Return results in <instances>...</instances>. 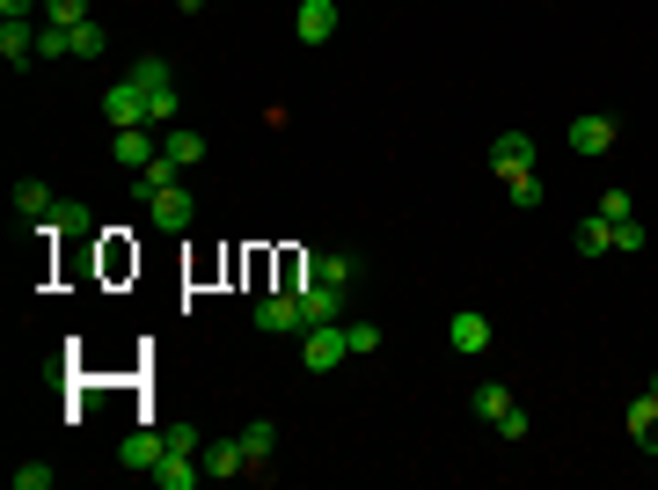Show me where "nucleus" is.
<instances>
[{
    "instance_id": "1a4fd4ad",
    "label": "nucleus",
    "mask_w": 658,
    "mask_h": 490,
    "mask_svg": "<svg viewBox=\"0 0 658 490\" xmlns=\"http://www.w3.org/2000/svg\"><path fill=\"white\" fill-rule=\"evenodd\" d=\"M183 176H191V169H183L176 154H154L146 169H132V191H140V198H161L169 183H183Z\"/></svg>"
},
{
    "instance_id": "c85d7f7f",
    "label": "nucleus",
    "mask_w": 658,
    "mask_h": 490,
    "mask_svg": "<svg viewBox=\"0 0 658 490\" xmlns=\"http://www.w3.org/2000/svg\"><path fill=\"white\" fill-rule=\"evenodd\" d=\"M505 191H512V205H519V213H535V205H541V183H535V176H512Z\"/></svg>"
},
{
    "instance_id": "2eb2a0df",
    "label": "nucleus",
    "mask_w": 658,
    "mask_h": 490,
    "mask_svg": "<svg viewBox=\"0 0 658 490\" xmlns=\"http://www.w3.org/2000/svg\"><path fill=\"white\" fill-rule=\"evenodd\" d=\"M630 440L644 446V454H658V395H651V389L630 403Z\"/></svg>"
},
{
    "instance_id": "a878e982",
    "label": "nucleus",
    "mask_w": 658,
    "mask_h": 490,
    "mask_svg": "<svg viewBox=\"0 0 658 490\" xmlns=\"http://www.w3.org/2000/svg\"><path fill=\"white\" fill-rule=\"evenodd\" d=\"M103 45H110L103 23H73V59H103Z\"/></svg>"
},
{
    "instance_id": "0eeeda50",
    "label": "nucleus",
    "mask_w": 658,
    "mask_h": 490,
    "mask_svg": "<svg viewBox=\"0 0 658 490\" xmlns=\"http://www.w3.org/2000/svg\"><path fill=\"white\" fill-rule=\"evenodd\" d=\"M161 454H169V432H124V440H118V462L132 468V476H154Z\"/></svg>"
},
{
    "instance_id": "7ed1b4c3",
    "label": "nucleus",
    "mask_w": 658,
    "mask_h": 490,
    "mask_svg": "<svg viewBox=\"0 0 658 490\" xmlns=\"http://www.w3.org/2000/svg\"><path fill=\"white\" fill-rule=\"evenodd\" d=\"M256 330H264V337H292V330H308V315H300V294H292V286L264 294V300H256Z\"/></svg>"
},
{
    "instance_id": "9b49d317",
    "label": "nucleus",
    "mask_w": 658,
    "mask_h": 490,
    "mask_svg": "<svg viewBox=\"0 0 658 490\" xmlns=\"http://www.w3.org/2000/svg\"><path fill=\"white\" fill-rule=\"evenodd\" d=\"M198 476H205V462H198V454H183V446H169V454L154 462V483H161V490H191Z\"/></svg>"
},
{
    "instance_id": "4468645a",
    "label": "nucleus",
    "mask_w": 658,
    "mask_h": 490,
    "mask_svg": "<svg viewBox=\"0 0 658 490\" xmlns=\"http://www.w3.org/2000/svg\"><path fill=\"white\" fill-rule=\"evenodd\" d=\"M446 344H454V351H490V322L476 315V308H462V315L446 322Z\"/></svg>"
},
{
    "instance_id": "aec40b11",
    "label": "nucleus",
    "mask_w": 658,
    "mask_h": 490,
    "mask_svg": "<svg viewBox=\"0 0 658 490\" xmlns=\"http://www.w3.org/2000/svg\"><path fill=\"white\" fill-rule=\"evenodd\" d=\"M15 213H23V220H37V227H45L51 213H59V198H51V183H23V191H15Z\"/></svg>"
},
{
    "instance_id": "9d476101",
    "label": "nucleus",
    "mask_w": 658,
    "mask_h": 490,
    "mask_svg": "<svg viewBox=\"0 0 658 490\" xmlns=\"http://www.w3.org/2000/svg\"><path fill=\"white\" fill-rule=\"evenodd\" d=\"M563 140H571V154H585V162H593V154L614 147V118H571V132H563Z\"/></svg>"
},
{
    "instance_id": "dca6fc26",
    "label": "nucleus",
    "mask_w": 658,
    "mask_h": 490,
    "mask_svg": "<svg viewBox=\"0 0 658 490\" xmlns=\"http://www.w3.org/2000/svg\"><path fill=\"white\" fill-rule=\"evenodd\" d=\"M45 235H73V242H81V235H96V213H88L81 198H59V213L45 220Z\"/></svg>"
},
{
    "instance_id": "2f4dec72",
    "label": "nucleus",
    "mask_w": 658,
    "mask_h": 490,
    "mask_svg": "<svg viewBox=\"0 0 658 490\" xmlns=\"http://www.w3.org/2000/svg\"><path fill=\"white\" fill-rule=\"evenodd\" d=\"M344 337H351V351H381V330L373 322H344Z\"/></svg>"
},
{
    "instance_id": "5701e85b",
    "label": "nucleus",
    "mask_w": 658,
    "mask_h": 490,
    "mask_svg": "<svg viewBox=\"0 0 658 490\" xmlns=\"http://www.w3.org/2000/svg\"><path fill=\"white\" fill-rule=\"evenodd\" d=\"M37 59H73V23H37Z\"/></svg>"
},
{
    "instance_id": "423d86ee",
    "label": "nucleus",
    "mask_w": 658,
    "mask_h": 490,
    "mask_svg": "<svg viewBox=\"0 0 658 490\" xmlns=\"http://www.w3.org/2000/svg\"><path fill=\"white\" fill-rule=\"evenodd\" d=\"M292 294H300V315L308 322H337L344 315V286H330V278H300Z\"/></svg>"
},
{
    "instance_id": "412c9836",
    "label": "nucleus",
    "mask_w": 658,
    "mask_h": 490,
    "mask_svg": "<svg viewBox=\"0 0 658 490\" xmlns=\"http://www.w3.org/2000/svg\"><path fill=\"white\" fill-rule=\"evenodd\" d=\"M235 440H242V454H249V468H256V476H264V462H271V446H278V432H271L264 417H256V425H242V432H235Z\"/></svg>"
},
{
    "instance_id": "f8f14e48",
    "label": "nucleus",
    "mask_w": 658,
    "mask_h": 490,
    "mask_svg": "<svg viewBox=\"0 0 658 490\" xmlns=\"http://www.w3.org/2000/svg\"><path fill=\"white\" fill-rule=\"evenodd\" d=\"M0 59L23 74L29 59H37V23H0Z\"/></svg>"
},
{
    "instance_id": "f704fd0d",
    "label": "nucleus",
    "mask_w": 658,
    "mask_h": 490,
    "mask_svg": "<svg viewBox=\"0 0 658 490\" xmlns=\"http://www.w3.org/2000/svg\"><path fill=\"white\" fill-rule=\"evenodd\" d=\"M651 395H658V373H651Z\"/></svg>"
},
{
    "instance_id": "393cba45",
    "label": "nucleus",
    "mask_w": 658,
    "mask_h": 490,
    "mask_svg": "<svg viewBox=\"0 0 658 490\" xmlns=\"http://www.w3.org/2000/svg\"><path fill=\"white\" fill-rule=\"evenodd\" d=\"M476 410H483L490 425H498V417L512 410V389H505V381H483V389H476Z\"/></svg>"
},
{
    "instance_id": "f03ea898",
    "label": "nucleus",
    "mask_w": 658,
    "mask_h": 490,
    "mask_svg": "<svg viewBox=\"0 0 658 490\" xmlns=\"http://www.w3.org/2000/svg\"><path fill=\"white\" fill-rule=\"evenodd\" d=\"M103 118L118 124V132H132V124H146V132H154V96L124 74V81H110V88H103Z\"/></svg>"
},
{
    "instance_id": "f257e3e1",
    "label": "nucleus",
    "mask_w": 658,
    "mask_h": 490,
    "mask_svg": "<svg viewBox=\"0 0 658 490\" xmlns=\"http://www.w3.org/2000/svg\"><path fill=\"white\" fill-rule=\"evenodd\" d=\"M344 359H351L344 322H308V330H300V367H308V373H337Z\"/></svg>"
},
{
    "instance_id": "20e7f679",
    "label": "nucleus",
    "mask_w": 658,
    "mask_h": 490,
    "mask_svg": "<svg viewBox=\"0 0 658 490\" xmlns=\"http://www.w3.org/2000/svg\"><path fill=\"white\" fill-rule=\"evenodd\" d=\"M490 169L505 176H535V140H527V132H498V140H490Z\"/></svg>"
},
{
    "instance_id": "b1692460",
    "label": "nucleus",
    "mask_w": 658,
    "mask_h": 490,
    "mask_svg": "<svg viewBox=\"0 0 658 490\" xmlns=\"http://www.w3.org/2000/svg\"><path fill=\"white\" fill-rule=\"evenodd\" d=\"M608 249H614V227L600 220V213H593V220L578 227V256H608Z\"/></svg>"
},
{
    "instance_id": "473e14b6",
    "label": "nucleus",
    "mask_w": 658,
    "mask_h": 490,
    "mask_svg": "<svg viewBox=\"0 0 658 490\" xmlns=\"http://www.w3.org/2000/svg\"><path fill=\"white\" fill-rule=\"evenodd\" d=\"M29 15H45V0H0V23H29Z\"/></svg>"
},
{
    "instance_id": "7c9ffc66",
    "label": "nucleus",
    "mask_w": 658,
    "mask_h": 490,
    "mask_svg": "<svg viewBox=\"0 0 658 490\" xmlns=\"http://www.w3.org/2000/svg\"><path fill=\"white\" fill-rule=\"evenodd\" d=\"M498 432H505V440H527V432H535V417H527V410H519V403H512V410L498 417Z\"/></svg>"
},
{
    "instance_id": "bb28decb",
    "label": "nucleus",
    "mask_w": 658,
    "mask_h": 490,
    "mask_svg": "<svg viewBox=\"0 0 658 490\" xmlns=\"http://www.w3.org/2000/svg\"><path fill=\"white\" fill-rule=\"evenodd\" d=\"M600 220H608V227L636 220V205H630V191H600Z\"/></svg>"
},
{
    "instance_id": "6e6552de",
    "label": "nucleus",
    "mask_w": 658,
    "mask_h": 490,
    "mask_svg": "<svg viewBox=\"0 0 658 490\" xmlns=\"http://www.w3.org/2000/svg\"><path fill=\"white\" fill-rule=\"evenodd\" d=\"M146 213H154L161 235H183V227H191V183H169L161 198H146Z\"/></svg>"
},
{
    "instance_id": "c756f323",
    "label": "nucleus",
    "mask_w": 658,
    "mask_h": 490,
    "mask_svg": "<svg viewBox=\"0 0 658 490\" xmlns=\"http://www.w3.org/2000/svg\"><path fill=\"white\" fill-rule=\"evenodd\" d=\"M15 490H51V462H23L15 468Z\"/></svg>"
},
{
    "instance_id": "72a5a7b5",
    "label": "nucleus",
    "mask_w": 658,
    "mask_h": 490,
    "mask_svg": "<svg viewBox=\"0 0 658 490\" xmlns=\"http://www.w3.org/2000/svg\"><path fill=\"white\" fill-rule=\"evenodd\" d=\"M644 242H651V235H644L636 220H622V227H614V249H644Z\"/></svg>"
},
{
    "instance_id": "ddd939ff",
    "label": "nucleus",
    "mask_w": 658,
    "mask_h": 490,
    "mask_svg": "<svg viewBox=\"0 0 658 490\" xmlns=\"http://www.w3.org/2000/svg\"><path fill=\"white\" fill-rule=\"evenodd\" d=\"M198 462H205V476H219V483H227V476H249V454H242V440H213L205 454H198Z\"/></svg>"
},
{
    "instance_id": "4be33fe9",
    "label": "nucleus",
    "mask_w": 658,
    "mask_h": 490,
    "mask_svg": "<svg viewBox=\"0 0 658 490\" xmlns=\"http://www.w3.org/2000/svg\"><path fill=\"white\" fill-rule=\"evenodd\" d=\"M161 154H176L183 169H198V162H205V140H198L191 124H169V140H161Z\"/></svg>"
},
{
    "instance_id": "f3484780",
    "label": "nucleus",
    "mask_w": 658,
    "mask_h": 490,
    "mask_svg": "<svg viewBox=\"0 0 658 490\" xmlns=\"http://www.w3.org/2000/svg\"><path fill=\"white\" fill-rule=\"evenodd\" d=\"M300 278H330V286H351V256H337V249H308V256H300Z\"/></svg>"
},
{
    "instance_id": "39448f33",
    "label": "nucleus",
    "mask_w": 658,
    "mask_h": 490,
    "mask_svg": "<svg viewBox=\"0 0 658 490\" xmlns=\"http://www.w3.org/2000/svg\"><path fill=\"white\" fill-rule=\"evenodd\" d=\"M292 37L300 45H330L337 37V0H300L292 8Z\"/></svg>"
},
{
    "instance_id": "6ab92c4d",
    "label": "nucleus",
    "mask_w": 658,
    "mask_h": 490,
    "mask_svg": "<svg viewBox=\"0 0 658 490\" xmlns=\"http://www.w3.org/2000/svg\"><path fill=\"white\" fill-rule=\"evenodd\" d=\"M132 81H140L146 96H176V67L169 59H132Z\"/></svg>"
},
{
    "instance_id": "cd10ccee",
    "label": "nucleus",
    "mask_w": 658,
    "mask_h": 490,
    "mask_svg": "<svg viewBox=\"0 0 658 490\" xmlns=\"http://www.w3.org/2000/svg\"><path fill=\"white\" fill-rule=\"evenodd\" d=\"M45 23H88V0H45Z\"/></svg>"
},
{
    "instance_id": "a211bd4d",
    "label": "nucleus",
    "mask_w": 658,
    "mask_h": 490,
    "mask_svg": "<svg viewBox=\"0 0 658 490\" xmlns=\"http://www.w3.org/2000/svg\"><path fill=\"white\" fill-rule=\"evenodd\" d=\"M110 154H118V169H146L161 147L146 140V124H132V132H118V140H110Z\"/></svg>"
}]
</instances>
